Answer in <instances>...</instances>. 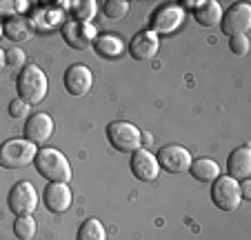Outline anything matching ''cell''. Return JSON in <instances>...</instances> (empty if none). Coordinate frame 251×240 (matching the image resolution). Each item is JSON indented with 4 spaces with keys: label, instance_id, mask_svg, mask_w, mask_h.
<instances>
[{
    "label": "cell",
    "instance_id": "cell-26",
    "mask_svg": "<svg viewBox=\"0 0 251 240\" xmlns=\"http://www.w3.org/2000/svg\"><path fill=\"white\" fill-rule=\"evenodd\" d=\"M5 62L11 67H23L25 65V52L20 47H9L5 52Z\"/></svg>",
    "mask_w": 251,
    "mask_h": 240
},
{
    "label": "cell",
    "instance_id": "cell-10",
    "mask_svg": "<svg viewBox=\"0 0 251 240\" xmlns=\"http://www.w3.org/2000/svg\"><path fill=\"white\" fill-rule=\"evenodd\" d=\"M156 160H158V165H160V169L169 171V174H185V171H189L191 162H194L189 149H185V147H180V145L162 147V149L158 151Z\"/></svg>",
    "mask_w": 251,
    "mask_h": 240
},
{
    "label": "cell",
    "instance_id": "cell-29",
    "mask_svg": "<svg viewBox=\"0 0 251 240\" xmlns=\"http://www.w3.org/2000/svg\"><path fill=\"white\" fill-rule=\"evenodd\" d=\"M11 7H16V2H0V14H9V11H14Z\"/></svg>",
    "mask_w": 251,
    "mask_h": 240
},
{
    "label": "cell",
    "instance_id": "cell-12",
    "mask_svg": "<svg viewBox=\"0 0 251 240\" xmlns=\"http://www.w3.org/2000/svg\"><path fill=\"white\" fill-rule=\"evenodd\" d=\"M65 87L76 98L87 96L91 91V87H94V74H91V69H87L85 65H71L65 71Z\"/></svg>",
    "mask_w": 251,
    "mask_h": 240
},
{
    "label": "cell",
    "instance_id": "cell-8",
    "mask_svg": "<svg viewBox=\"0 0 251 240\" xmlns=\"http://www.w3.org/2000/svg\"><path fill=\"white\" fill-rule=\"evenodd\" d=\"M60 33L65 38V43L71 49H78V52H87L96 43V27L91 23L69 20V23H65L60 27Z\"/></svg>",
    "mask_w": 251,
    "mask_h": 240
},
{
    "label": "cell",
    "instance_id": "cell-6",
    "mask_svg": "<svg viewBox=\"0 0 251 240\" xmlns=\"http://www.w3.org/2000/svg\"><path fill=\"white\" fill-rule=\"evenodd\" d=\"M182 23H185V9H182L180 5L169 2V5L158 7L151 14V20H149V27L151 29H149V31H153L156 36L158 33L169 36V33L178 31V29L182 27Z\"/></svg>",
    "mask_w": 251,
    "mask_h": 240
},
{
    "label": "cell",
    "instance_id": "cell-28",
    "mask_svg": "<svg viewBox=\"0 0 251 240\" xmlns=\"http://www.w3.org/2000/svg\"><path fill=\"white\" fill-rule=\"evenodd\" d=\"M238 187H240V196L245 198V200H249V198H251V183H249V180H240V183H238Z\"/></svg>",
    "mask_w": 251,
    "mask_h": 240
},
{
    "label": "cell",
    "instance_id": "cell-25",
    "mask_svg": "<svg viewBox=\"0 0 251 240\" xmlns=\"http://www.w3.org/2000/svg\"><path fill=\"white\" fill-rule=\"evenodd\" d=\"M229 49H231L233 56H247L251 49V43L247 36H231L229 40Z\"/></svg>",
    "mask_w": 251,
    "mask_h": 240
},
{
    "label": "cell",
    "instance_id": "cell-24",
    "mask_svg": "<svg viewBox=\"0 0 251 240\" xmlns=\"http://www.w3.org/2000/svg\"><path fill=\"white\" fill-rule=\"evenodd\" d=\"M129 14V2L127 0H107L104 2V16L111 20H120Z\"/></svg>",
    "mask_w": 251,
    "mask_h": 240
},
{
    "label": "cell",
    "instance_id": "cell-4",
    "mask_svg": "<svg viewBox=\"0 0 251 240\" xmlns=\"http://www.w3.org/2000/svg\"><path fill=\"white\" fill-rule=\"evenodd\" d=\"M107 138H109V145L116 151H123V154H133L136 149H140L142 145V132L131 123H111L107 127Z\"/></svg>",
    "mask_w": 251,
    "mask_h": 240
},
{
    "label": "cell",
    "instance_id": "cell-22",
    "mask_svg": "<svg viewBox=\"0 0 251 240\" xmlns=\"http://www.w3.org/2000/svg\"><path fill=\"white\" fill-rule=\"evenodd\" d=\"M38 231V225L31 216H16L14 220V234L18 236L20 240H31Z\"/></svg>",
    "mask_w": 251,
    "mask_h": 240
},
{
    "label": "cell",
    "instance_id": "cell-1",
    "mask_svg": "<svg viewBox=\"0 0 251 240\" xmlns=\"http://www.w3.org/2000/svg\"><path fill=\"white\" fill-rule=\"evenodd\" d=\"M16 89H18V98L25 100L27 105L43 103L49 91L47 74L38 65H25L16 78Z\"/></svg>",
    "mask_w": 251,
    "mask_h": 240
},
{
    "label": "cell",
    "instance_id": "cell-27",
    "mask_svg": "<svg viewBox=\"0 0 251 240\" xmlns=\"http://www.w3.org/2000/svg\"><path fill=\"white\" fill-rule=\"evenodd\" d=\"M9 116H14V118L29 116V105L25 103V100H20V98H14L11 100V105H9Z\"/></svg>",
    "mask_w": 251,
    "mask_h": 240
},
{
    "label": "cell",
    "instance_id": "cell-15",
    "mask_svg": "<svg viewBox=\"0 0 251 240\" xmlns=\"http://www.w3.org/2000/svg\"><path fill=\"white\" fill-rule=\"evenodd\" d=\"M158 47H160V43H158V36L153 31H149V29L138 31L129 43V56L138 62H147L158 53Z\"/></svg>",
    "mask_w": 251,
    "mask_h": 240
},
{
    "label": "cell",
    "instance_id": "cell-3",
    "mask_svg": "<svg viewBox=\"0 0 251 240\" xmlns=\"http://www.w3.org/2000/svg\"><path fill=\"white\" fill-rule=\"evenodd\" d=\"M38 147L25 138H14L0 145V167L2 169H20L33 162Z\"/></svg>",
    "mask_w": 251,
    "mask_h": 240
},
{
    "label": "cell",
    "instance_id": "cell-9",
    "mask_svg": "<svg viewBox=\"0 0 251 240\" xmlns=\"http://www.w3.org/2000/svg\"><path fill=\"white\" fill-rule=\"evenodd\" d=\"M220 29L231 36H247V31L251 29V7L247 2H236L223 14L220 20Z\"/></svg>",
    "mask_w": 251,
    "mask_h": 240
},
{
    "label": "cell",
    "instance_id": "cell-14",
    "mask_svg": "<svg viewBox=\"0 0 251 240\" xmlns=\"http://www.w3.org/2000/svg\"><path fill=\"white\" fill-rule=\"evenodd\" d=\"M53 133V118L49 113H33L25 123V140L33 145H43Z\"/></svg>",
    "mask_w": 251,
    "mask_h": 240
},
{
    "label": "cell",
    "instance_id": "cell-23",
    "mask_svg": "<svg viewBox=\"0 0 251 240\" xmlns=\"http://www.w3.org/2000/svg\"><path fill=\"white\" fill-rule=\"evenodd\" d=\"M96 11H98V5H96L94 0H82V2H76V5L71 7V16L78 23H89L96 16Z\"/></svg>",
    "mask_w": 251,
    "mask_h": 240
},
{
    "label": "cell",
    "instance_id": "cell-17",
    "mask_svg": "<svg viewBox=\"0 0 251 240\" xmlns=\"http://www.w3.org/2000/svg\"><path fill=\"white\" fill-rule=\"evenodd\" d=\"M223 7L216 2V0H207V2H200L194 9V18L200 27H220V20H223Z\"/></svg>",
    "mask_w": 251,
    "mask_h": 240
},
{
    "label": "cell",
    "instance_id": "cell-30",
    "mask_svg": "<svg viewBox=\"0 0 251 240\" xmlns=\"http://www.w3.org/2000/svg\"><path fill=\"white\" fill-rule=\"evenodd\" d=\"M7 62H5V52H2V49H0V71H2V67H5Z\"/></svg>",
    "mask_w": 251,
    "mask_h": 240
},
{
    "label": "cell",
    "instance_id": "cell-16",
    "mask_svg": "<svg viewBox=\"0 0 251 240\" xmlns=\"http://www.w3.org/2000/svg\"><path fill=\"white\" fill-rule=\"evenodd\" d=\"M227 169H229V176L233 180H249L251 176V149L249 147H238L233 149V154L229 156L227 160Z\"/></svg>",
    "mask_w": 251,
    "mask_h": 240
},
{
    "label": "cell",
    "instance_id": "cell-2",
    "mask_svg": "<svg viewBox=\"0 0 251 240\" xmlns=\"http://www.w3.org/2000/svg\"><path fill=\"white\" fill-rule=\"evenodd\" d=\"M33 165L43 178H47L49 183H69L71 180V167L69 160L65 158V154L53 147H45L38 149L36 158H33Z\"/></svg>",
    "mask_w": 251,
    "mask_h": 240
},
{
    "label": "cell",
    "instance_id": "cell-13",
    "mask_svg": "<svg viewBox=\"0 0 251 240\" xmlns=\"http://www.w3.org/2000/svg\"><path fill=\"white\" fill-rule=\"evenodd\" d=\"M71 200L74 196H71V187L67 183H49L45 187L43 203L51 213H65L71 207Z\"/></svg>",
    "mask_w": 251,
    "mask_h": 240
},
{
    "label": "cell",
    "instance_id": "cell-21",
    "mask_svg": "<svg viewBox=\"0 0 251 240\" xmlns=\"http://www.w3.org/2000/svg\"><path fill=\"white\" fill-rule=\"evenodd\" d=\"M76 240H107V231L98 218H87L78 229Z\"/></svg>",
    "mask_w": 251,
    "mask_h": 240
},
{
    "label": "cell",
    "instance_id": "cell-18",
    "mask_svg": "<svg viewBox=\"0 0 251 240\" xmlns=\"http://www.w3.org/2000/svg\"><path fill=\"white\" fill-rule=\"evenodd\" d=\"M2 33L9 38L11 43H25L31 36V25L25 18H20V16H11V18H7L2 23Z\"/></svg>",
    "mask_w": 251,
    "mask_h": 240
},
{
    "label": "cell",
    "instance_id": "cell-11",
    "mask_svg": "<svg viewBox=\"0 0 251 240\" xmlns=\"http://www.w3.org/2000/svg\"><path fill=\"white\" fill-rule=\"evenodd\" d=\"M129 167H131V174L136 176L140 183H153V180L160 176V165H158L156 156L147 149H136L131 154L129 160Z\"/></svg>",
    "mask_w": 251,
    "mask_h": 240
},
{
    "label": "cell",
    "instance_id": "cell-7",
    "mask_svg": "<svg viewBox=\"0 0 251 240\" xmlns=\"http://www.w3.org/2000/svg\"><path fill=\"white\" fill-rule=\"evenodd\" d=\"M7 203L16 216H31V212L38 207V191L29 180H20L11 187Z\"/></svg>",
    "mask_w": 251,
    "mask_h": 240
},
{
    "label": "cell",
    "instance_id": "cell-31",
    "mask_svg": "<svg viewBox=\"0 0 251 240\" xmlns=\"http://www.w3.org/2000/svg\"><path fill=\"white\" fill-rule=\"evenodd\" d=\"M2 36H5V33H2V23H0V38H2Z\"/></svg>",
    "mask_w": 251,
    "mask_h": 240
},
{
    "label": "cell",
    "instance_id": "cell-20",
    "mask_svg": "<svg viewBox=\"0 0 251 240\" xmlns=\"http://www.w3.org/2000/svg\"><path fill=\"white\" fill-rule=\"evenodd\" d=\"M94 49H96V52H98L102 58H118L120 53L125 52V43L120 40L118 36H111V33H107V36L96 38Z\"/></svg>",
    "mask_w": 251,
    "mask_h": 240
},
{
    "label": "cell",
    "instance_id": "cell-5",
    "mask_svg": "<svg viewBox=\"0 0 251 240\" xmlns=\"http://www.w3.org/2000/svg\"><path fill=\"white\" fill-rule=\"evenodd\" d=\"M211 200L223 212H236L242 200L238 180H233L231 176H218L211 183Z\"/></svg>",
    "mask_w": 251,
    "mask_h": 240
},
{
    "label": "cell",
    "instance_id": "cell-19",
    "mask_svg": "<svg viewBox=\"0 0 251 240\" xmlns=\"http://www.w3.org/2000/svg\"><path fill=\"white\" fill-rule=\"evenodd\" d=\"M189 174L194 176L198 183H213V180L220 176V167H218V162L211 158H198L191 162Z\"/></svg>",
    "mask_w": 251,
    "mask_h": 240
}]
</instances>
